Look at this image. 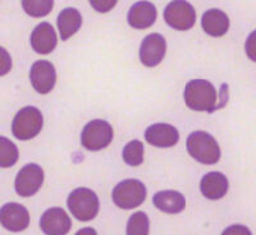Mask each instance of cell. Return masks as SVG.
Returning <instances> with one entry per match:
<instances>
[{"mask_svg":"<svg viewBox=\"0 0 256 235\" xmlns=\"http://www.w3.org/2000/svg\"><path fill=\"white\" fill-rule=\"evenodd\" d=\"M187 108L194 111L212 113L220 106L218 105V92L212 82L206 79H192L186 84L184 92Z\"/></svg>","mask_w":256,"mask_h":235,"instance_id":"1","label":"cell"},{"mask_svg":"<svg viewBox=\"0 0 256 235\" xmlns=\"http://www.w3.org/2000/svg\"><path fill=\"white\" fill-rule=\"evenodd\" d=\"M186 146L190 156L204 165H214L220 160V147L208 132H192L187 138Z\"/></svg>","mask_w":256,"mask_h":235,"instance_id":"2","label":"cell"},{"mask_svg":"<svg viewBox=\"0 0 256 235\" xmlns=\"http://www.w3.org/2000/svg\"><path fill=\"white\" fill-rule=\"evenodd\" d=\"M67 205L72 215L80 221H91L99 214V198L88 188H77L70 192Z\"/></svg>","mask_w":256,"mask_h":235,"instance_id":"3","label":"cell"},{"mask_svg":"<svg viewBox=\"0 0 256 235\" xmlns=\"http://www.w3.org/2000/svg\"><path fill=\"white\" fill-rule=\"evenodd\" d=\"M44 116L35 106H26L16 114L12 123L13 136L20 141L35 138L42 129Z\"/></svg>","mask_w":256,"mask_h":235,"instance_id":"4","label":"cell"},{"mask_svg":"<svg viewBox=\"0 0 256 235\" xmlns=\"http://www.w3.org/2000/svg\"><path fill=\"white\" fill-rule=\"evenodd\" d=\"M146 187L137 179H126L116 186L112 193L113 202L123 210H132L144 204L146 200Z\"/></svg>","mask_w":256,"mask_h":235,"instance_id":"5","label":"cell"},{"mask_svg":"<svg viewBox=\"0 0 256 235\" xmlns=\"http://www.w3.org/2000/svg\"><path fill=\"white\" fill-rule=\"evenodd\" d=\"M113 136V128L108 122L95 119L88 123L82 129L81 143L88 151H100L110 145Z\"/></svg>","mask_w":256,"mask_h":235,"instance_id":"6","label":"cell"},{"mask_svg":"<svg viewBox=\"0 0 256 235\" xmlns=\"http://www.w3.org/2000/svg\"><path fill=\"white\" fill-rule=\"evenodd\" d=\"M164 19L166 24L178 31H187L192 28L196 22L195 8L184 0H174L166 5L164 10Z\"/></svg>","mask_w":256,"mask_h":235,"instance_id":"7","label":"cell"},{"mask_svg":"<svg viewBox=\"0 0 256 235\" xmlns=\"http://www.w3.org/2000/svg\"><path fill=\"white\" fill-rule=\"evenodd\" d=\"M44 183V170L38 164H27L20 169L16 177L14 188L20 197L36 195Z\"/></svg>","mask_w":256,"mask_h":235,"instance_id":"8","label":"cell"},{"mask_svg":"<svg viewBox=\"0 0 256 235\" xmlns=\"http://www.w3.org/2000/svg\"><path fill=\"white\" fill-rule=\"evenodd\" d=\"M32 87L41 95H46L54 88L56 82V67L48 60H38L32 64L30 70Z\"/></svg>","mask_w":256,"mask_h":235,"instance_id":"9","label":"cell"},{"mask_svg":"<svg viewBox=\"0 0 256 235\" xmlns=\"http://www.w3.org/2000/svg\"><path fill=\"white\" fill-rule=\"evenodd\" d=\"M166 41L160 33H150L146 36L141 42L140 46V60L145 67L152 68L166 56Z\"/></svg>","mask_w":256,"mask_h":235,"instance_id":"10","label":"cell"},{"mask_svg":"<svg viewBox=\"0 0 256 235\" xmlns=\"http://www.w3.org/2000/svg\"><path fill=\"white\" fill-rule=\"evenodd\" d=\"M0 221L4 229L13 233L24 232L30 225V214L24 206L20 204H6L0 210Z\"/></svg>","mask_w":256,"mask_h":235,"instance_id":"11","label":"cell"},{"mask_svg":"<svg viewBox=\"0 0 256 235\" xmlns=\"http://www.w3.org/2000/svg\"><path fill=\"white\" fill-rule=\"evenodd\" d=\"M40 228L46 235H67L72 228V221L63 209L52 207L42 214Z\"/></svg>","mask_w":256,"mask_h":235,"instance_id":"12","label":"cell"},{"mask_svg":"<svg viewBox=\"0 0 256 235\" xmlns=\"http://www.w3.org/2000/svg\"><path fill=\"white\" fill-rule=\"evenodd\" d=\"M145 140L148 143L160 148L173 147L180 141L178 129L170 124L156 123L152 124L145 131Z\"/></svg>","mask_w":256,"mask_h":235,"instance_id":"13","label":"cell"},{"mask_svg":"<svg viewBox=\"0 0 256 235\" xmlns=\"http://www.w3.org/2000/svg\"><path fill=\"white\" fill-rule=\"evenodd\" d=\"M156 8L150 1H137L128 12L127 20L132 28L145 29L152 27L156 20Z\"/></svg>","mask_w":256,"mask_h":235,"instance_id":"14","label":"cell"},{"mask_svg":"<svg viewBox=\"0 0 256 235\" xmlns=\"http://www.w3.org/2000/svg\"><path fill=\"white\" fill-rule=\"evenodd\" d=\"M30 40H31L32 49L38 54H49L56 49L58 44L56 31L48 22L38 24L32 31Z\"/></svg>","mask_w":256,"mask_h":235,"instance_id":"15","label":"cell"},{"mask_svg":"<svg viewBox=\"0 0 256 235\" xmlns=\"http://www.w3.org/2000/svg\"><path fill=\"white\" fill-rule=\"evenodd\" d=\"M230 184L227 177L219 172H210L202 177L200 182V191L208 200L216 201L227 195Z\"/></svg>","mask_w":256,"mask_h":235,"instance_id":"16","label":"cell"},{"mask_svg":"<svg viewBox=\"0 0 256 235\" xmlns=\"http://www.w3.org/2000/svg\"><path fill=\"white\" fill-rule=\"evenodd\" d=\"M202 29L212 37H222L230 29V18L220 9H209L201 18Z\"/></svg>","mask_w":256,"mask_h":235,"instance_id":"17","label":"cell"},{"mask_svg":"<svg viewBox=\"0 0 256 235\" xmlns=\"http://www.w3.org/2000/svg\"><path fill=\"white\" fill-rule=\"evenodd\" d=\"M152 204L166 214H180L186 207V198L177 191H160L152 197Z\"/></svg>","mask_w":256,"mask_h":235,"instance_id":"18","label":"cell"},{"mask_svg":"<svg viewBox=\"0 0 256 235\" xmlns=\"http://www.w3.org/2000/svg\"><path fill=\"white\" fill-rule=\"evenodd\" d=\"M56 23L62 41H67L81 27L82 15L76 8H66L59 13Z\"/></svg>","mask_w":256,"mask_h":235,"instance_id":"19","label":"cell"},{"mask_svg":"<svg viewBox=\"0 0 256 235\" xmlns=\"http://www.w3.org/2000/svg\"><path fill=\"white\" fill-rule=\"evenodd\" d=\"M144 143L138 140H134L124 146L122 151V157L124 163L130 166H138L144 161Z\"/></svg>","mask_w":256,"mask_h":235,"instance_id":"20","label":"cell"},{"mask_svg":"<svg viewBox=\"0 0 256 235\" xmlns=\"http://www.w3.org/2000/svg\"><path fill=\"white\" fill-rule=\"evenodd\" d=\"M150 220L144 211L134 212L127 223V235H148Z\"/></svg>","mask_w":256,"mask_h":235,"instance_id":"21","label":"cell"},{"mask_svg":"<svg viewBox=\"0 0 256 235\" xmlns=\"http://www.w3.org/2000/svg\"><path fill=\"white\" fill-rule=\"evenodd\" d=\"M18 156L17 146L6 137H0V166L4 169L10 168L17 163Z\"/></svg>","mask_w":256,"mask_h":235,"instance_id":"22","label":"cell"},{"mask_svg":"<svg viewBox=\"0 0 256 235\" xmlns=\"http://www.w3.org/2000/svg\"><path fill=\"white\" fill-rule=\"evenodd\" d=\"M22 6L28 15L40 18L49 14L54 6V1L52 0H24Z\"/></svg>","mask_w":256,"mask_h":235,"instance_id":"23","label":"cell"},{"mask_svg":"<svg viewBox=\"0 0 256 235\" xmlns=\"http://www.w3.org/2000/svg\"><path fill=\"white\" fill-rule=\"evenodd\" d=\"M244 51L250 60L256 63V29L248 35L246 44H244Z\"/></svg>","mask_w":256,"mask_h":235,"instance_id":"24","label":"cell"},{"mask_svg":"<svg viewBox=\"0 0 256 235\" xmlns=\"http://www.w3.org/2000/svg\"><path fill=\"white\" fill-rule=\"evenodd\" d=\"M222 235H252V233L244 225H230L222 233Z\"/></svg>","mask_w":256,"mask_h":235,"instance_id":"25","label":"cell"},{"mask_svg":"<svg viewBox=\"0 0 256 235\" xmlns=\"http://www.w3.org/2000/svg\"><path fill=\"white\" fill-rule=\"evenodd\" d=\"M90 4L96 12L106 13L116 5V1H94V0H91Z\"/></svg>","mask_w":256,"mask_h":235,"instance_id":"26","label":"cell"},{"mask_svg":"<svg viewBox=\"0 0 256 235\" xmlns=\"http://www.w3.org/2000/svg\"><path fill=\"white\" fill-rule=\"evenodd\" d=\"M76 235H98V232L94 228H84V229L78 230Z\"/></svg>","mask_w":256,"mask_h":235,"instance_id":"27","label":"cell"}]
</instances>
